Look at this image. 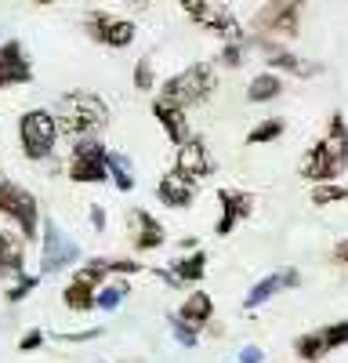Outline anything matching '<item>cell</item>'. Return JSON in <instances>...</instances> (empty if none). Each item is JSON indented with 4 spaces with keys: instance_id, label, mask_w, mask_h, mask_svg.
<instances>
[{
    "instance_id": "1",
    "label": "cell",
    "mask_w": 348,
    "mask_h": 363,
    "mask_svg": "<svg viewBox=\"0 0 348 363\" xmlns=\"http://www.w3.org/2000/svg\"><path fill=\"white\" fill-rule=\"evenodd\" d=\"M344 171H348V124L344 113H330L323 138L308 145V153L301 157V178L312 186H330Z\"/></svg>"
},
{
    "instance_id": "2",
    "label": "cell",
    "mask_w": 348,
    "mask_h": 363,
    "mask_svg": "<svg viewBox=\"0 0 348 363\" xmlns=\"http://www.w3.org/2000/svg\"><path fill=\"white\" fill-rule=\"evenodd\" d=\"M109 124V106L91 95V91H69V95L58 99L54 109V128L66 138H95V131H102Z\"/></svg>"
},
{
    "instance_id": "3",
    "label": "cell",
    "mask_w": 348,
    "mask_h": 363,
    "mask_svg": "<svg viewBox=\"0 0 348 363\" xmlns=\"http://www.w3.org/2000/svg\"><path fill=\"white\" fill-rule=\"evenodd\" d=\"M218 87V77H214V66L211 62H192L189 69L174 73L170 80H163L160 87V99L163 106H174V109H192V106H203Z\"/></svg>"
},
{
    "instance_id": "4",
    "label": "cell",
    "mask_w": 348,
    "mask_h": 363,
    "mask_svg": "<svg viewBox=\"0 0 348 363\" xmlns=\"http://www.w3.org/2000/svg\"><path fill=\"white\" fill-rule=\"evenodd\" d=\"M0 215H8L18 225L22 240L40 236V203H37V196L25 186H18V182L4 178V174H0Z\"/></svg>"
},
{
    "instance_id": "5",
    "label": "cell",
    "mask_w": 348,
    "mask_h": 363,
    "mask_svg": "<svg viewBox=\"0 0 348 363\" xmlns=\"http://www.w3.org/2000/svg\"><path fill=\"white\" fill-rule=\"evenodd\" d=\"M298 29H301V0H272V4L257 8L250 37L279 44V40H294Z\"/></svg>"
},
{
    "instance_id": "6",
    "label": "cell",
    "mask_w": 348,
    "mask_h": 363,
    "mask_svg": "<svg viewBox=\"0 0 348 363\" xmlns=\"http://www.w3.org/2000/svg\"><path fill=\"white\" fill-rule=\"evenodd\" d=\"M18 142H22L25 160H47V157L54 153V142H58L54 113H47V109H29V113L18 120Z\"/></svg>"
},
{
    "instance_id": "7",
    "label": "cell",
    "mask_w": 348,
    "mask_h": 363,
    "mask_svg": "<svg viewBox=\"0 0 348 363\" xmlns=\"http://www.w3.org/2000/svg\"><path fill=\"white\" fill-rule=\"evenodd\" d=\"M105 153H109V149L98 138H76L73 149H69V178L80 182V186H98V182H109Z\"/></svg>"
},
{
    "instance_id": "8",
    "label": "cell",
    "mask_w": 348,
    "mask_h": 363,
    "mask_svg": "<svg viewBox=\"0 0 348 363\" xmlns=\"http://www.w3.org/2000/svg\"><path fill=\"white\" fill-rule=\"evenodd\" d=\"M40 233H44V247H40V272H44V277H54V272L69 269L80 258V244H76V240H69L58 222L47 218Z\"/></svg>"
},
{
    "instance_id": "9",
    "label": "cell",
    "mask_w": 348,
    "mask_h": 363,
    "mask_svg": "<svg viewBox=\"0 0 348 363\" xmlns=\"http://www.w3.org/2000/svg\"><path fill=\"white\" fill-rule=\"evenodd\" d=\"M182 11H185L196 26L207 29V33L225 37V44H243V29H240L236 15H232L225 4H203V0H189V4H182Z\"/></svg>"
},
{
    "instance_id": "10",
    "label": "cell",
    "mask_w": 348,
    "mask_h": 363,
    "mask_svg": "<svg viewBox=\"0 0 348 363\" xmlns=\"http://www.w3.org/2000/svg\"><path fill=\"white\" fill-rule=\"evenodd\" d=\"M83 26H87V37L105 44V48H127L138 37V29H134L131 18H116L109 11H91Z\"/></svg>"
},
{
    "instance_id": "11",
    "label": "cell",
    "mask_w": 348,
    "mask_h": 363,
    "mask_svg": "<svg viewBox=\"0 0 348 363\" xmlns=\"http://www.w3.org/2000/svg\"><path fill=\"white\" fill-rule=\"evenodd\" d=\"M218 203H221V215H218V225H214L218 236H228L243 218L254 215V196L247 189H218Z\"/></svg>"
},
{
    "instance_id": "12",
    "label": "cell",
    "mask_w": 348,
    "mask_h": 363,
    "mask_svg": "<svg viewBox=\"0 0 348 363\" xmlns=\"http://www.w3.org/2000/svg\"><path fill=\"white\" fill-rule=\"evenodd\" d=\"M33 80V66L25 58L22 40H4L0 44V91L4 87H18Z\"/></svg>"
},
{
    "instance_id": "13",
    "label": "cell",
    "mask_w": 348,
    "mask_h": 363,
    "mask_svg": "<svg viewBox=\"0 0 348 363\" xmlns=\"http://www.w3.org/2000/svg\"><path fill=\"white\" fill-rule=\"evenodd\" d=\"M174 171L185 174V178H192V182H199V178L214 174V160H211V149H207V142L192 135L185 145H178V157H174Z\"/></svg>"
},
{
    "instance_id": "14",
    "label": "cell",
    "mask_w": 348,
    "mask_h": 363,
    "mask_svg": "<svg viewBox=\"0 0 348 363\" xmlns=\"http://www.w3.org/2000/svg\"><path fill=\"white\" fill-rule=\"evenodd\" d=\"M127 229H131L134 251H156V247L167 244V229L149 215V211H141V207L127 211Z\"/></svg>"
},
{
    "instance_id": "15",
    "label": "cell",
    "mask_w": 348,
    "mask_h": 363,
    "mask_svg": "<svg viewBox=\"0 0 348 363\" xmlns=\"http://www.w3.org/2000/svg\"><path fill=\"white\" fill-rule=\"evenodd\" d=\"M301 284V272L290 265V269H279V272H269L265 280H257L250 291H247V298H243V309H257V306H265V301L272 298V294H279V291H294Z\"/></svg>"
},
{
    "instance_id": "16",
    "label": "cell",
    "mask_w": 348,
    "mask_h": 363,
    "mask_svg": "<svg viewBox=\"0 0 348 363\" xmlns=\"http://www.w3.org/2000/svg\"><path fill=\"white\" fill-rule=\"evenodd\" d=\"M196 193H199V182H192V178H185V174H178V171H163V178L156 182V196L167 203V207H174V211H182V207H189L192 200H196Z\"/></svg>"
},
{
    "instance_id": "17",
    "label": "cell",
    "mask_w": 348,
    "mask_h": 363,
    "mask_svg": "<svg viewBox=\"0 0 348 363\" xmlns=\"http://www.w3.org/2000/svg\"><path fill=\"white\" fill-rule=\"evenodd\" d=\"M25 277V240L11 229L0 233V280H22Z\"/></svg>"
},
{
    "instance_id": "18",
    "label": "cell",
    "mask_w": 348,
    "mask_h": 363,
    "mask_svg": "<svg viewBox=\"0 0 348 363\" xmlns=\"http://www.w3.org/2000/svg\"><path fill=\"white\" fill-rule=\"evenodd\" d=\"M174 316H178L185 327H192L196 335H199V330L211 327V320H214V301H211L207 291H192V294L182 301V309L174 313Z\"/></svg>"
},
{
    "instance_id": "19",
    "label": "cell",
    "mask_w": 348,
    "mask_h": 363,
    "mask_svg": "<svg viewBox=\"0 0 348 363\" xmlns=\"http://www.w3.org/2000/svg\"><path fill=\"white\" fill-rule=\"evenodd\" d=\"M153 116H156V124L167 131V138L174 145H185L192 135H189V116L182 109H174V106H163V102H153Z\"/></svg>"
},
{
    "instance_id": "20",
    "label": "cell",
    "mask_w": 348,
    "mask_h": 363,
    "mask_svg": "<svg viewBox=\"0 0 348 363\" xmlns=\"http://www.w3.org/2000/svg\"><path fill=\"white\" fill-rule=\"evenodd\" d=\"M170 277L178 284H199L203 277H207V255L203 251H192L178 262H170Z\"/></svg>"
},
{
    "instance_id": "21",
    "label": "cell",
    "mask_w": 348,
    "mask_h": 363,
    "mask_svg": "<svg viewBox=\"0 0 348 363\" xmlns=\"http://www.w3.org/2000/svg\"><path fill=\"white\" fill-rule=\"evenodd\" d=\"M283 95V77L279 73H257L250 84H247V102H272Z\"/></svg>"
},
{
    "instance_id": "22",
    "label": "cell",
    "mask_w": 348,
    "mask_h": 363,
    "mask_svg": "<svg viewBox=\"0 0 348 363\" xmlns=\"http://www.w3.org/2000/svg\"><path fill=\"white\" fill-rule=\"evenodd\" d=\"M95 294H98V287H91V284H83V280H69L66 284V291H62V301H66V309H73V313H91L95 309Z\"/></svg>"
},
{
    "instance_id": "23",
    "label": "cell",
    "mask_w": 348,
    "mask_h": 363,
    "mask_svg": "<svg viewBox=\"0 0 348 363\" xmlns=\"http://www.w3.org/2000/svg\"><path fill=\"white\" fill-rule=\"evenodd\" d=\"M131 294V284H127V277H116V280H105L102 287H98V294H95V309H102V313H112L120 301Z\"/></svg>"
},
{
    "instance_id": "24",
    "label": "cell",
    "mask_w": 348,
    "mask_h": 363,
    "mask_svg": "<svg viewBox=\"0 0 348 363\" xmlns=\"http://www.w3.org/2000/svg\"><path fill=\"white\" fill-rule=\"evenodd\" d=\"M269 62V73H294V77H312V73H319V66H308V62H301L298 55H290V51H276V55H269L265 58Z\"/></svg>"
},
{
    "instance_id": "25",
    "label": "cell",
    "mask_w": 348,
    "mask_h": 363,
    "mask_svg": "<svg viewBox=\"0 0 348 363\" xmlns=\"http://www.w3.org/2000/svg\"><path fill=\"white\" fill-rule=\"evenodd\" d=\"M105 167H109V178H112V186L120 189V193H131L134 189V167L124 153H105Z\"/></svg>"
},
{
    "instance_id": "26",
    "label": "cell",
    "mask_w": 348,
    "mask_h": 363,
    "mask_svg": "<svg viewBox=\"0 0 348 363\" xmlns=\"http://www.w3.org/2000/svg\"><path fill=\"white\" fill-rule=\"evenodd\" d=\"M294 356H298L301 363H319V359L327 356L323 335H319V330H305V335H298V338H294Z\"/></svg>"
},
{
    "instance_id": "27",
    "label": "cell",
    "mask_w": 348,
    "mask_h": 363,
    "mask_svg": "<svg viewBox=\"0 0 348 363\" xmlns=\"http://www.w3.org/2000/svg\"><path fill=\"white\" fill-rule=\"evenodd\" d=\"M286 131V124L279 116H269V120H261L257 128H250V135H247V145H265V142H276L279 135Z\"/></svg>"
},
{
    "instance_id": "28",
    "label": "cell",
    "mask_w": 348,
    "mask_h": 363,
    "mask_svg": "<svg viewBox=\"0 0 348 363\" xmlns=\"http://www.w3.org/2000/svg\"><path fill=\"white\" fill-rule=\"evenodd\" d=\"M319 335H323V342H327V352H330V349L348 345V320H337V323L319 327Z\"/></svg>"
},
{
    "instance_id": "29",
    "label": "cell",
    "mask_w": 348,
    "mask_h": 363,
    "mask_svg": "<svg viewBox=\"0 0 348 363\" xmlns=\"http://www.w3.org/2000/svg\"><path fill=\"white\" fill-rule=\"evenodd\" d=\"M344 200V186L341 182H330V186H312V203L327 207V203H341Z\"/></svg>"
},
{
    "instance_id": "30",
    "label": "cell",
    "mask_w": 348,
    "mask_h": 363,
    "mask_svg": "<svg viewBox=\"0 0 348 363\" xmlns=\"http://www.w3.org/2000/svg\"><path fill=\"white\" fill-rule=\"evenodd\" d=\"M134 87H138V91H153V87H156L153 58H138V66H134Z\"/></svg>"
},
{
    "instance_id": "31",
    "label": "cell",
    "mask_w": 348,
    "mask_h": 363,
    "mask_svg": "<svg viewBox=\"0 0 348 363\" xmlns=\"http://www.w3.org/2000/svg\"><path fill=\"white\" fill-rule=\"evenodd\" d=\"M167 327H170V335L174 338H178V345H185V349H196V342H199V335H196V330L192 327H185L178 316H170L167 320Z\"/></svg>"
},
{
    "instance_id": "32",
    "label": "cell",
    "mask_w": 348,
    "mask_h": 363,
    "mask_svg": "<svg viewBox=\"0 0 348 363\" xmlns=\"http://www.w3.org/2000/svg\"><path fill=\"white\" fill-rule=\"evenodd\" d=\"M218 62H221L225 69H240V66H243V44H225L221 55H218Z\"/></svg>"
},
{
    "instance_id": "33",
    "label": "cell",
    "mask_w": 348,
    "mask_h": 363,
    "mask_svg": "<svg viewBox=\"0 0 348 363\" xmlns=\"http://www.w3.org/2000/svg\"><path fill=\"white\" fill-rule=\"evenodd\" d=\"M37 287V277H22V280H15L8 291H4V298L8 301H22V298H29V291Z\"/></svg>"
},
{
    "instance_id": "34",
    "label": "cell",
    "mask_w": 348,
    "mask_h": 363,
    "mask_svg": "<svg viewBox=\"0 0 348 363\" xmlns=\"http://www.w3.org/2000/svg\"><path fill=\"white\" fill-rule=\"evenodd\" d=\"M102 335V327H91V330H76V335H58V342H95Z\"/></svg>"
},
{
    "instance_id": "35",
    "label": "cell",
    "mask_w": 348,
    "mask_h": 363,
    "mask_svg": "<svg viewBox=\"0 0 348 363\" xmlns=\"http://www.w3.org/2000/svg\"><path fill=\"white\" fill-rule=\"evenodd\" d=\"M40 345H44V330H29V335L18 342L22 352H33V349H40Z\"/></svg>"
},
{
    "instance_id": "36",
    "label": "cell",
    "mask_w": 348,
    "mask_h": 363,
    "mask_svg": "<svg viewBox=\"0 0 348 363\" xmlns=\"http://www.w3.org/2000/svg\"><path fill=\"white\" fill-rule=\"evenodd\" d=\"M330 262H334V265H348V236L334 244V251H330Z\"/></svg>"
},
{
    "instance_id": "37",
    "label": "cell",
    "mask_w": 348,
    "mask_h": 363,
    "mask_svg": "<svg viewBox=\"0 0 348 363\" xmlns=\"http://www.w3.org/2000/svg\"><path fill=\"white\" fill-rule=\"evenodd\" d=\"M91 225H95V233H105V211H102V203H91Z\"/></svg>"
},
{
    "instance_id": "38",
    "label": "cell",
    "mask_w": 348,
    "mask_h": 363,
    "mask_svg": "<svg viewBox=\"0 0 348 363\" xmlns=\"http://www.w3.org/2000/svg\"><path fill=\"white\" fill-rule=\"evenodd\" d=\"M261 359H265V352L254 349V345H247V349L240 352V359H236V363H261Z\"/></svg>"
},
{
    "instance_id": "39",
    "label": "cell",
    "mask_w": 348,
    "mask_h": 363,
    "mask_svg": "<svg viewBox=\"0 0 348 363\" xmlns=\"http://www.w3.org/2000/svg\"><path fill=\"white\" fill-rule=\"evenodd\" d=\"M344 200H348V186H344Z\"/></svg>"
}]
</instances>
